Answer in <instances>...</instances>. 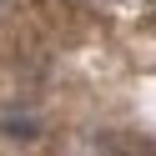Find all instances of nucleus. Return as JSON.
<instances>
[{
    "label": "nucleus",
    "instance_id": "f257e3e1",
    "mask_svg": "<svg viewBox=\"0 0 156 156\" xmlns=\"http://www.w3.org/2000/svg\"><path fill=\"white\" fill-rule=\"evenodd\" d=\"M5 10H15V0H0V15H5Z\"/></svg>",
    "mask_w": 156,
    "mask_h": 156
}]
</instances>
